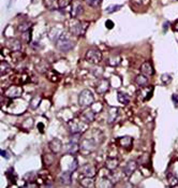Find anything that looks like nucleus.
Listing matches in <instances>:
<instances>
[{"label":"nucleus","instance_id":"1","mask_svg":"<svg viewBox=\"0 0 178 188\" xmlns=\"http://www.w3.org/2000/svg\"><path fill=\"white\" fill-rule=\"evenodd\" d=\"M65 25H68V29H69L70 33H72L73 36H76V37H79V36L85 35L89 23L88 22L77 21L76 19H71L65 23Z\"/></svg>","mask_w":178,"mask_h":188},{"label":"nucleus","instance_id":"2","mask_svg":"<svg viewBox=\"0 0 178 188\" xmlns=\"http://www.w3.org/2000/svg\"><path fill=\"white\" fill-rule=\"evenodd\" d=\"M103 140H97V138L95 135L92 137H87L83 138L79 142V149L82 151V153L84 154H90L91 152L96 151L98 147V145L100 144V142H102Z\"/></svg>","mask_w":178,"mask_h":188},{"label":"nucleus","instance_id":"3","mask_svg":"<svg viewBox=\"0 0 178 188\" xmlns=\"http://www.w3.org/2000/svg\"><path fill=\"white\" fill-rule=\"evenodd\" d=\"M75 43L74 41L67 35V33H61L60 37L56 41V47L61 52H69L74 47Z\"/></svg>","mask_w":178,"mask_h":188},{"label":"nucleus","instance_id":"4","mask_svg":"<svg viewBox=\"0 0 178 188\" xmlns=\"http://www.w3.org/2000/svg\"><path fill=\"white\" fill-rule=\"evenodd\" d=\"M95 103V96L89 89H84L79 96V104L81 108H90Z\"/></svg>","mask_w":178,"mask_h":188},{"label":"nucleus","instance_id":"5","mask_svg":"<svg viewBox=\"0 0 178 188\" xmlns=\"http://www.w3.org/2000/svg\"><path fill=\"white\" fill-rule=\"evenodd\" d=\"M88 124L84 123L82 119H76L72 118L71 121H68V128L69 131L73 135V133H82L83 131H85L87 129Z\"/></svg>","mask_w":178,"mask_h":188},{"label":"nucleus","instance_id":"6","mask_svg":"<svg viewBox=\"0 0 178 188\" xmlns=\"http://www.w3.org/2000/svg\"><path fill=\"white\" fill-rule=\"evenodd\" d=\"M85 59L92 65H99L102 60V53L97 49H90L86 53Z\"/></svg>","mask_w":178,"mask_h":188},{"label":"nucleus","instance_id":"7","mask_svg":"<svg viewBox=\"0 0 178 188\" xmlns=\"http://www.w3.org/2000/svg\"><path fill=\"white\" fill-rule=\"evenodd\" d=\"M23 91H24V89L22 86L11 85L5 91V96L7 98H10V99H17V98L22 97Z\"/></svg>","mask_w":178,"mask_h":188},{"label":"nucleus","instance_id":"8","mask_svg":"<svg viewBox=\"0 0 178 188\" xmlns=\"http://www.w3.org/2000/svg\"><path fill=\"white\" fill-rule=\"evenodd\" d=\"M79 118L86 124H90L92 123L96 119V112L92 109H88L86 108V110H84L79 115Z\"/></svg>","mask_w":178,"mask_h":188},{"label":"nucleus","instance_id":"9","mask_svg":"<svg viewBox=\"0 0 178 188\" xmlns=\"http://www.w3.org/2000/svg\"><path fill=\"white\" fill-rule=\"evenodd\" d=\"M81 174L83 176L87 177H95L97 175V169L91 163H86L81 168Z\"/></svg>","mask_w":178,"mask_h":188},{"label":"nucleus","instance_id":"10","mask_svg":"<svg viewBox=\"0 0 178 188\" xmlns=\"http://www.w3.org/2000/svg\"><path fill=\"white\" fill-rule=\"evenodd\" d=\"M137 167H139V162H137V161H135V160L128 161L127 165L123 168V174L127 177H130L137 170Z\"/></svg>","mask_w":178,"mask_h":188},{"label":"nucleus","instance_id":"11","mask_svg":"<svg viewBox=\"0 0 178 188\" xmlns=\"http://www.w3.org/2000/svg\"><path fill=\"white\" fill-rule=\"evenodd\" d=\"M109 89V81L107 79H100L96 86V91L100 95L105 94Z\"/></svg>","mask_w":178,"mask_h":188},{"label":"nucleus","instance_id":"12","mask_svg":"<svg viewBox=\"0 0 178 188\" xmlns=\"http://www.w3.org/2000/svg\"><path fill=\"white\" fill-rule=\"evenodd\" d=\"M49 149L52 151V153L57 154L62 149V142L58 139V138H54L49 143Z\"/></svg>","mask_w":178,"mask_h":188},{"label":"nucleus","instance_id":"13","mask_svg":"<svg viewBox=\"0 0 178 188\" xmlns=\"http://www.w3.org/2000/svg\"><path fill=\"white\" fill-rule=\"evenodd\" d=\"M118 144L120 145L123 149H131L132 144H133V139L129 135H126V137H121L117 140Z\"/></svg>","mask_w":178,"mask_h":188},{"label":"nucleus","instance_id":"14","mask_svg":"<svg viewBox=\"0 0 178 188\" xmlns=\"http://www.w3.org/2000/svg\"><path fill=\"white\" fill-rule=\"evenodd\" d=\"M118 165H119V160H118V158H116V157H109V158H107L106 161H105V168H106L109 171H114V170H116Z\"/></svg>","mask_w":178,"mask_h":188},{"label":"nucleus","instance_id":"15","mask_svg":"<svg viewBox=\"0 0 178 188\" xmlns=\"http://www.w3.org/2000/svg\"><path fill=\"white\" fill-rule=\"evenodd\" d=\"M83 5L79 1H75L73 3V7H72V10H71V16L73 19H76L77 16H79L82 13H83Z\"/></svg>","mask_w":178,"mask_h":188},{"label":"nucleus","instance_id":"16","mask_svg":"<svg viewBox=\"0 0 178 188\" xmlns=\"http://www.w3.org/2000/svg\"><path fill=\"white\" fill-rule=\"evenodd\" d=\"M141 72L143 74L147 75V77H150L155 73V70H153V67L149 61H145L143 65L141 66Z\"/></svg>","mask_w":178,"mask_h":188},{"label":"nucleus","instance_id":"17","mask_svg":"<svg viewBox=\"0 0 178 188\" xmlns=\"http://www.w3.org/2000/svg\"><path fill=\"white\" fill-rule=\"evenodd\" d=\"M79 151V142L70 141V143H68L67 146H65V153L71 154V155H74V154H76Z\"/></svg>","mask_w":178,"mask_h":188},{"label":"nucleus","instance_id":"18","mask_svg":"<svg viewBox=\"0 0 178 188\" xmlns=\"http://www.w3.org/2000/svg\"><path fill=\"white\" fill-rule=\"evenodd\" d=\"M8 46L12 52H18L22 49V43L18 39H10L8 41Z\"/></svg>","mask_w":178,"mask_h":188},{"label":"nucleus","instance_id":"19","mask_svg":"<svg viewBox=\"0 0 178 188\" xmlns=\"http://www.w3.org/2000/svg\"><path fill=\"white\" fill-rule=\"evenodd\" d=\"M59 179H60V183L65 184V185H70L72 183V172L70 170L62 172L59 176Z\"/></svg>","mask_w":178,"mask_h":188},{"label":"nucleus","instance_id":"20","mask_svg":"<svg viewBox=\"0 0 178 188\" xmlns=\"http://www.w3.org/2000/svg\"><path fill=\"white\" fill-rule=\"evenodd\" d=\"M42 160H43V165L44 167H49L52 166L56 160V157L55 155L53 154H44L43 157H42Z\"/></svg>","mask_w":178,"mask_h":188},{"label":"nucleus","instance_id":"21","mask_svg":"<svg viewBox=\"0 0 178 188\" xmlns=\"http://www.w3.org/2000/svg\"><path fill=\"white\" fill-rule=\"evenodd\" d=\"M134 81H135V84L139 85V87H145V86H147V84H148V77H147V75L141 73V74H139L136 77H135Z\"/></svg>","mask_w":178,"mask_h":188},{"label":"nucleus","instance_id":"22","mask_svg":"<svg viewBox=\"0 0 178 188\" xmlns=\"http://www.w3.org/2000/svg\"><path fill=\"white\" fill-rule=\"evenodd\" d=\"M114 185H115V184H114L113 182L106 176V177H102V179H100L99 183H98L96 186H98V187H103V188H109V187H114Z\"/></svg>","mask_w":178,"mask_h":188},{"label":"nucleus","instance_id":"23","mask_svg":"<svg viewBox=\"0 0 178 188\" xmlns=\"http://www.w3.org/2000/svg\"><path fill=\"white\" fill-rule=\"evenodd\" d=\"M95 177H87V176H84V179L81 181V185L85 188H92L96 186L95 184Z\"/></svg>","mask_w":178,"mask_h":188},{"label":"nucleus","instance_id":"24","mask_svg":"<svg viewBox=\"0 0 178 188\" xmlns=\"http://www.w3.org/2000/svg\"><path fill=\"white\" fill-rule=\"evenodd\" d=\"M118 112L119 110L117 108H111L109 111V118H107V121L109 124H112L117 119V116H118Z\"/></svg>","mask_w":178,"mask_h":188},{"label":"nucleus","instance_id":"25","mask_svg":"<svg viewBox=\"0 0 178 188\" xmlns=\"http://www.w3.org/2000/svg\"><path fill=\"white\" fill-rule=\"evenodd\" d=\"M117 100L121 103V104H128V103L130 102V96L125 93L119 91V93L117 94Z\"/></svg>","mask_w":178,"mask_h":188},{"label":"nucleus","instance_id":"26","mask_svg":"<svg viewBox=\"0 0 178 188\" xmlns=\"http://www.w3.org/2000/svg\"><path fill=\"white\" fill-rule=\"evenodd\" d=\"M10 71H11V67H10L9 63L7 61H1L0 63V74H1V77L8 74Z\"/></svg>","mask_w":178,"mask_h":188},{"label":"nucleus","instance_id":"27","mask_svg":"<svg viewBox=\"0 0 178 188\" xmlns=\"http://www.w3.org/2000/svg\"><path fill=\"white\" fill-rule=\"evenodd\" d=\"M44 5L49 10H56L58 9V0H43Z\"/></svg>","mask_w":178,"mask_h":188},{"label":"nucleus","instance_id":"28","mask_svg":"<svg viewBox=\"0 0 178 188\" xmlns=\"http://www.w3.org/2000/svg\"><path fill=\"white\" fill-rule=\"evenodd\" d=\"M41 101H42V97H41V96H39V95L35 96V97H32V99L30 100V104H29V107H30L32 110H35L40 105Z\"/></svg>","mask_w":178,"mask_h":188},{"label":"nucleus","instance_id":"29","mask_svg":"<svg viewBox=\"0 0 178 188\" xmlns=\"http://www.w3.org/2000/svg\"><path fill=\"white\" fill-rule=\"evenodd\" d=\"M120 63V57L119 56H112L107 59V65L112 66V67H116Z\"/></svg>","mask_w":178,"mask_h":188},{"label":"nucleus","instance_id":"30","mask_svg":"<svg viewBox=\"0 0 178 188\" xmlns=\"http://www.w3.org/2000/svg\"><path fill=\"white\" fill-rule=\"evenodd\" d=\"M46 77H47V80H49L51 82H54V83L59 81V74H57L54 71H51V70H49L46 72Z\"/></svg>","mask_w":178,"mask_h":188},{"label":"nucleus","instance_id":"31","mask_svg":"<svg viewBox=\"0 0 178 188\" xmlns=\"http://www.w3.org/2000/svg\"><path fill=\"white\" fill-rule=\"evenodd\" d=\"M31 25H32V24H31L30 22H24V23L19 24L17 29H18L21 32H25V31H28L29 29H30Z\"/></svg>","mask_w":178,"mask_h":188},{"label":"nucleus","instance_id":"32","mask_svg":"<svg viewBox=\"0 0 178 188\" xmlns=\"http://www.w3.org/2000/svg\"><path fill=\"white\" fill-rule=\"evenodd\" d=\"M167 182H169V185L171 187H177L178 186V177H176L173 174L167 175Z\"/></svg>","mask_w":178,"mask_h":188},{"label":"nucleus","instance_id":"33","mask_svg":"<svg viewBox=\"0 0 178 188\" xmlns=\"http://www.w3.org/2000/svg\"><path fill=\"white\" fill-rule=\"evenodd\" d=\"M37 70L40 72V73H46V72L49 70V65H47L46 63L42 61V66H41V63L37 65Z\"/></svg>","mask_w":178,"mask_h":188},{"label":"nucleus","instance_id":"34","mask_svg":"<svg viewBox=\"0 0 178 188\" xmlns=\"http://www.w3.org/2000/svg\"><path fill=\"white\" fill-rule=\"evenodd\" d=\"M172 80H173V77H172V75L169 74V73H164V74H162V77H161V82L164 84V85H169L172 82Z\"/></svg>","mask_w":178,"mask_h":188},{"label":"nucleus","instance_id":"35","mask_svg":"<svg viewBox=\"0 0 178 188\" xmlns=\"http://www.w3.org/2000/svg\"><path fill=\"white\" fill-rule=\"evenodd\" d=\"M121 7H123L121 5H109V7H107V9L105 10V12H106L107 14H112V13H114V12L118 11V10L120 9Z\"/></svg>","mask_w":178,"mask_h":188},{"label":"nucleus","instance_id":"36","mask_svg":"<svg viewBox=\"0 0 178 188\" xmlns=\"http://www.w3.org/2000/svg\"><path fill=\"white\" fill-rule=\"evenodd\" d=\"M33 126V118H31V117H28L27 119H26L25 121L23 123V128L24 129H31V127Z\"/></svg>","mask_w":178,"mask_h":188},{"label":"nucleus","instance_id":"37","mask_svg":"<svg viewBox=\"0 0 178 188\" xmlns=\"http://www.w3.org/2000/svg\"><path fill=\"white\" fill-rule=\"evenodd\" d=\"M5 175L8 176V179H10L11 182H16V175L14 174V172H13V169H10L7 171V173H5Z\"/></svg>","mask_w":178,"mask_h":188},{"label":"nucleus","instance_id":"38","mask_svg":"<svg viewBox=\"0 0 178 188\" xmlns=\"http://www.w3.org/2000/svg\"><path fill=\"white\" fill-rule=\"evenodd\" d=\"M77 169H79V160H77L76 158H74L73 160H72L71 165H70L69 170L71 172H73V171H75V170H77Z\"/></svg>","mask_w":178,"mask_h":188},{"label":"nucleus","instance_id":"39","mask_svg":"<svg viewBox=\"0 0 178 188\" xmlns=\"http://www.w3.org/2000/svg\"><path fill=\"white\" fill-rule=\"evenodd\" d=\"M72 0H58V7L60 9H63V8H67L68 5H70Z\"/></svg>","mask_w":178,"mask_h":188},{"label":"nucleus","instance_id":"40","mask_svg":"<svg viewBox=\"0 0 178 188\" xmlns=\"http://www.w3.org/2000/svg\"><path fill=\"white\" fill-rule=\"evenodd\" d=\"M137 162L141 163V165H146V162H149V155H148V154H145V155H143L142 157H139Z\"/></svg>","mask_w":178,"mask_h":188},{"label":"nucleus","instance_id":"41","mask_svg":"<svg viewBox=\"0 0 178 188\" xmlns=\"http://www.w3.org/2000/svg\"><path fill=\"white\" fill-rule=\"evenodd\" d=\"M88 5H90V7H98L100 5V1L101 0H84Z\"/></svg>","mask_w":178,"mask_h":188},{"label":"nucleus","instance_id":"42","mask_svg":"<svg viewBox=\"0 0 178 188\" xmlns=\"http://www.w3.org/2000/svg\"><path fill=\"white\" fill-rule=\"evenodd\" d=\"M23 37H25V40L29 43L30 42V37H31V29H29L28 31H25V32H23Z\"/></svg>","mask_w":178,"mask_h":188},{"label":"nucleus","instance_id":"43","mask_svg":"<svg viewBox=\"0 0 178 188\" xmlns=\"http://www.w3.org/2000/svg\"><path fill=\"white\" fill-rule=\"evenodd\" d=\"M132 1L139 5H146L149 3V0H132Z\"/></svg>","mask_w":178,"mask_h":188},{"label":"nucleus","instance_id":"44","mask_svg":"<svg viewBox=\"0 0 178 188\" xmlns=\"http://www.w3.org/2000/svg\"><path fill=\"white\" fill-rule=\"evenodd\" d=\"M172 100H173L175 107H178V95L177 94H173V96H172Z\"/></svg>","mask_w":178,"mask_h":188},{"label":"nucleus","instance_id":"45","mask_svg":"<svg viewBox=\"0 0 178 188\" xmlns=\"http://www.w3.org/2000/svg\"><path fill=\"white\" fill-rule=\"evenodd\" d=\"M105 26H106L107 29H113V28H114V23L112 21H109V19H107V21L105 22Z\"/></svg>","mask_w":178,"mask_h":188},{"label":"nucleus","instance_id":"46","mask_svg":"<svg viewBox=\"0 0 178 188\" xmlns=\"http://www.w3.org/2000/svg\"><path fill=\"white\" fill-rule=\"evenodd\" d=\"M24 187H38V185L33 183V182H27V184H25Z\"/></svg>","mask_w":178,"mask_h":188},{"label":"nucleus","instance_id":"47","mask_svg":"<svg viewBox=\"0 0 178 188\" xmlns=\"http://www.w3.org/2000/svg\"><path fill=\"white\" fill-rule=\"evenodd\" d=\"M38 129H39L40 132L43 133V132H44V125H43V124H42V123H39V124H38Z\"/></svg>","mask_w":178,"mask_h":188},{"label":"nucleus","instance_id":"48","mask_svg":"<svg viewBox=\"0 0 178 188\" xmlns=\"http://www.w3.org/2000/svg\"><path fill=\"white\" fill-rule=\"evenodd\" d=\"M1 155H2V157L7 158V159H9V158H10L9 153H8V152H5V151H1Z\"/></svg>","mask_w":178,"mask_h":188},{"label":"nucleus","instance_id":"49","mask_svg":"<svg viewBox=\"0 0 178 188\" xmlns=\"http://www.w3.org/2000/svg\"><path fill=\"white\" fill-rule=\"evenodd\" d=\"M174 29H175L176 31H178V21L175 23V25H174Z\"/></svg>","mask_w":178,"mask_h":188},{"label":"nucleus","instance_id":"50","mask_svg":"<svg viewBox=\"0 0 178 188\" xmlns=\"http://www.w3.org/2000/svg\"><path fill=\"white\" fill-rule=\"evenodd\" d=\"M169 24H170V23H169V22H166V23H165V24H164V31H165V30H166V28H167V25H169Z\"/></svg>","mask_w":178,"mask_h":188}]
</instances>
